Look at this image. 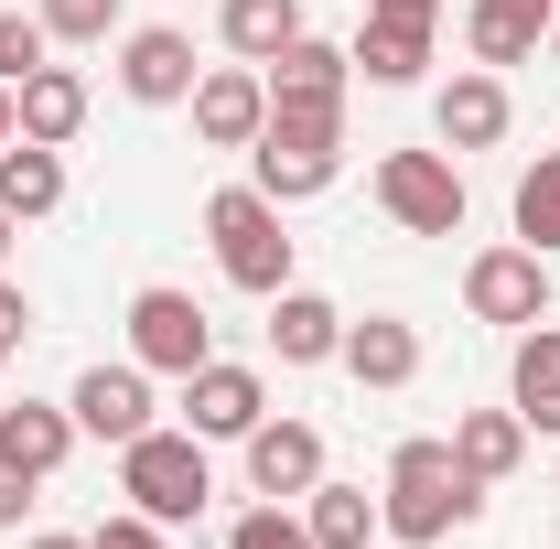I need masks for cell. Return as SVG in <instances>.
<instances>
[{
	"instance_id": "obj_6",
	"label": "cell",
	"mask_w": 560,
	"mask_h": 549,
	"mask_svg": "<svg viewBox=\"0 0 560 549\" xmlns=\"http://www.w3.org/2000/svg\"><path fill=\"white\" fill-rule=\"evenodd\" d=\"M130 355L151 366V377H195L215 355V324L195 291H173V280H151V291H130Z\"/></svg>"
},
{
	"instance_id": "obj_34",
	"label": "cell",
	"mask_w": 560,
	"mask_h": 549,
	"mask_svg": "<svg viewBox=\"0 0 560 549\" xmlns=\"http://www.w3.org/2000/svg\"><path fill=\"white\" fill-rule=\"evenodd\" d=\"M11 140H22V119H11V86H0V151H11Z\"/></svg>"
},
{
	"instance_id": "obj_8",
	"label": "cell",
	"mask_w": 560,
	"mask_h": 549,
	"mask_svg": "<svg viewBox=\"0 0 560 549\" xmlns=\"http://www.w3.org/2000/svg\"><path fill=\"white\" fill-rule=\"evenodd\" d=\"M335 173H346V140H302V130H259V140H248V184H259L270 206L335 195Z\"/></svg>"
},
{
	"instance_id": "obj_3",
	"label": "cell",
	"mask_w": 560,
	"mask_h": 549,
	"mask_svg": "<svg viewBox=\"0 0 560 549\" xmlns=\"http://www.w3.org/2000/svg\"><path fill=\"white\" fill-rule=\"evenodd\" d=\"M119 495H130L140 517H162V528H184V517H206V495H215V475H206V442L195 431H140V442H119Z\"/></svg>"
},
{
	"instance_id": "obj_28",
	"label": "cell",
	"mask_w": 560,
	"mask_h": 549,
	"mask_svg": "<svg viewBox=\"0 0 560 549\" xmlns=\"http://www.w3.org/2000/svg\"><path fill=\"white\" fill-rule=\"evenodd\" d=\"M226 549H313V528H302V506H270V495H259V506L226 528Z\"/></svg>"
},
{
	"instance_id": "obj_9",
	"label": "cell",
	"mask_w": 560,
	"mask_h": 549,
	"mask_svg": "<svg viewBox=\"0 0 560 549\" xmlns=\"http://www.w3.org/2000/svg\"><path fill=\"white\" fill-rule=\"evenodd\" d=\"M195 33H173V22H140V33H119V97H140V108H184L195 97Z\"/></svg>"
},
{
	"instance_id": "obj_25",
	"label": "cell",
	"mask_w": 560,
	"mask_h": 549,
	"mask_svg": "<svg viewBox=\"0 0 560 549\" xmlns=\"http://www.w3.org/2000/svg\"><path fill=\"white\" fill-rule=\"evenodd\" d=\"M302 528H313V549H366V539H377V495L324 475L313 495H302Z\"/></svg>"
},
{
	"instance_id": "obj_32",
	"label": "cell",
	"mask_w": 560,
	"mask_h": 549,
	"mask_svg": "<svg viewBox=\"0 0 560 549\" xmlns=\"http://www.w3.org/2000/svg\"><path fill=\"white\" fill-rule=\"evenodd\" d=\"M22 506H33V475H22V464H0V528H22Z\"/></svg>"
},
{
	"instance_id": "obj_15",
	"label": "cell",
	"mask_w": 560,
	"mask_h": 549,
	"mask_svg": "<svg viewBox=\"0 0 560 549\" xmlns=\"http://www.w3.org/2000/svg\"><path fill=\"white\" fill-rule=\"evenodd\" d=\"M335 366H346L355 388L399 399V388L420 377V324H399V313H366V324H355V313H346V344H335Z\"/></svg>"
},
{
	"instance_id": "obj_10",
	"label": "cell",
	"mask_w": 560,
	"mask_h": 549,
	"mask_svg": "<svg viewBox=\"0 0 560 549\" xmlns=\"http://www.w3.org/2000/svg\"><path fill=\"white\" fill-rule=\"evenodd\" d=\"M184 108H195V140H206V151H248V140L270 130V86H259V66H206Z\"/></svg>"
},
{
	"instance_id": "obj_23",
	"label": "cell",
	"mask_w": 560,
	"mask_h": 549,
	"mask_svg": "<svg viewBox=\"0 0 560 549\" xmlns=\"http://www.w3.org/2000/svg\"><path fill=\"white\" fill-rule=\"evenodd\" d=\"M453 464H464L475 484H506L517 464H528V420L517 410H464L453 420Z\"/></svg>"
},
{
	"instance_id": "obj_17",
	"label": "cell",
	"mask_w": 560,
	"mask_h": 549,
	"mask_svg": "<svg viewBox=\"0 0 560 549\" xmlns=\"http://www.w3.org/2000/svg\"><path fill=\"white\" fill-rule=\"evenodd\" d=\"M86 442L75 431L66 399H22V410H0V464H22V475L44 484V475H66V453Z\"/></svg>"
},
{
	"instance_id": "obj_20",
	"label": "cell",
	"mask_w": 560,
	"mask_h": 549,
	"mask_svg": "<svg viewBox=\"0 0 560 549\" xmlns=\"http://www.w3.org/2000/svg\"><path fill=\"white\" fill-rule=\"evenodd\" d=\"M506 410L528 420V431H550V442H560V324H528V335H517V366H506Z\"/></svg>"
},
{
	"instance_id": "obj_29",
	"label": "cell",
	"mask_w": 560,
	"mask_h": 549,
	"mask_svg": "<svg viewBox=\"0 0 560 549\" xmlns=\"http://www.w3.org/2000/svg\"><path fill=\"white\" fill-rule=\"evenodd\" d=\"M33 11H44L55 44H108L119 33V0H33Z\"/></svg>"
},
{
	"instance_id": "obj_5",
	"label": "cell",
	"mask_w": 560,
	"mask_h": 549,
	"mask_svg": "<svg viewBox=\"0 0 560 549\" xmlns=\"http://www.w3.org/2000/svg\"><path fill=\"white\" fill-rule=\"evenodd\" d=\"M464 313L475 324H506V335H528V324H550V259L539 248H475L464 259Z\"/></svg>"
},
{
	"instance_id": "obj_14",
	"label": "cell",
	"mask_w": 560,
	"mask_h": 549,
	"mask_svg": "<svg viewBox=\"0 0 560 549\" xmlns=\"http://www.w3.org/2000/svg\"><path fill=\"white\" fill-rule=\"evenodd\" d=\"M259 86H270V108H346L355 55H346V44H324V33H302V44H280L270 66H259Z\"/></svg>"
},
{
	"instance_id": "obj_1",
	"label": "cell",
	"mask_w": 560,
	"mask_h": 549,
	"mask_svg": "<svg viewBox=\"0 0 560 549\" xmlns=\"http://www.w3.org/2000/svg\"><path fill=\"white\" fill-rule=\"evenodd\" d=\"M486 484L453 464V442H399L388 453V484H377V528L399 549H442L453 528H475Z\"/></svg>"
},
{
	"instance_id": "obj_16",
	"label": "cell",
	"mask_w": 560,
	"mask_h": 549,
	"mask_svg": "<svg viewBox=\"0 0 560 549\" xmlns=\"http://www.w3.org/2000/svg\"><path fill=\"white\" fill-rule=\"evenodd\" d=\"M86 108H97V97H86L75 66H33L11 86V119H22V140H44V151H66V140L86 130Z\"/></svg>"
},
{
	"instance_id": "obj_36",
	"label": "cell",
	"mask_w": 560,
	"mask_h": 549,
	"mask_svg": "<svg viewBox=\"0 0 560 549\" xmlns=\"http://www.w3.org/2000/svg\"><path fill=\"white\" fill-rule=\"evenodd\" d=\"M11 237H22V215H11V206H0V259H11Z\"/></svg>"
},
{
	"instance_id": "obj_27",
	"label": "cell",
	"mask_w": 560,
	"mask_h": 549,
	"mask_svg": "<svg viewBox=\"0 0 560 549\" xmlns=\"http://www.w3.org/2000/svg\"><path fill=\"white\" fill-rule=\"evenodd\" d=\"M33 66H55V33H44V11H0V86H22Z\"/></svg>"
},
{
	"instance_id": "obj_4",
	"label": "cell",
	"mask_w": 560,
	"mask_h": 549,
	"mask_svg": "<svg viewBox=\"0 0 560 549\" xmlns=\"http://www.w3.org/2000/svg\"><path fill=\"white\" fill-rule=\"evenodd\" d=\"M377 206L410 237H464V162L453 151H388L377 162Z\"/></svg>"
},
{
	"instance_id": "obj_7",
	"label": "cell",
	"mask_w": 560,
	"mask_h": 549,
	"mask_svg": "<svg viewBox=\"0 0 560 549\" xmlns=\"http://www.w3.org/2000/svg\"><path fill=\"white\" fill-rule=\"evenodd\" d=\"M259 420H270L259 366H226V355H206V366L184 377V431H195V442H248Z\"/></svg>"
},
{
	"instance_id": "obj_37",
	"label": "cell",
	"mask_w": 560,
	"mask_h": 549,
	"mask_svg": "<svg viewBox=\"0 0 560 549\" xmlns=\"http://www.w3.org/2000/svg\"><path fill=\"white\" fill-rule=\"evenodd\" d=\"M550 66H560V11H550Z\"/></svg>"
},
{
	"instance_id": "obj_13",
	"label": "cell",
	"mask_w": 560,
	"mask_h": 549,
	"mask_svg": "<svg viewBox=\"0 0 560 549\" xmlns=\"http://www.w3.org/2000/svg\"><path fill=\"white\" fill-rule=\"evenodd\" d=\"M313 484H324V431H313V420H259V431H248V495L291 506V495H313Z\"/></svg>"
},
{
	"instance_id": "obj_22",
	"label": "cell",
	"mask_w": 560,
	"mask_h": 549,
	"mask_svg": "<svg viewBox=\"0 0 560 549\" xmlns=\"http://www.w3.org/2000/svg\"><path fill=\"white\" fill-rule=\"evenodd\" d=\"M346 55H355L366 86H420V66H431V22H377V11H366Z\"/></svg>"
},
{
	"instance_id": "obj_2",
	"label": "cell",
	"mask_w": 560,
	"mask_h": 549,
	"mask_svg": "<svg viewBox=\"0 0 560 549\" xmlns=\"http://www.w3.org/2000/svg\"><path fill=\"white\" fill-rule=\"evenodd\" d=\"M206 237H215V270L237 280V291H291V237H280V206L259 184H215L206 195Z\"/></svg>"
},
{
	"instance_id": "obj_33",
	"label": "cell",
	"mask_w": 560,
	"mask_h": 549,
	"mask_svg": "<svg viewBox=\"0 0 560 549\" xmlns=\"http://www.w3.org/2000/svg\"><path fill=\"white\" fill-rule=\"evenodd\" d=\"M377 22H442V0H366Z\"/></svg>"
},
{
	"instance_id": "obj_12",
	"label": "cell",
	"mask_w": 560,
	"mask_h": 549,
	"mask_svg": "<svg viewBox=\"0 0 560 549\" xmlns=\"http://www.w3.org/2000/svg\"><path fill=\"white\" fill-rule=\"evenodd\" d=\"M506 119H517V97H506V75H495V66H464L442 97H431V140H442V151H495Z\"/></svg>"
},
{
	"instance_id": "obj_19",
	"label": "cell",
	"mask_w": 560,
	"mask_h": 549,
	"mask_svg": "<svg viewBox=\"0 0 560 549\" xmlns=\"http://www.w3.org/2000/svg\"><path fill=\"white\" fill-rule=\"evenodd\" d=\"M464 44L475 66H528L550 44V0H464Z\"/></svg>"
},
{
	"instance_id": "obj_26",
	"label": "cell",
	"mask_w": 560,
	"mask_h": 549,
	"mask_svg": "<svg viewBox=\"0 0 560 549\" xmlns=\"http://www.w3.org/2000/svg\"><path fill=\"white\" fill-rule=\"evenodd\" d=\"M506 215H517V248H539V259H560V151H539V162L517 173V195H506Z\"/></svg>"
},
{
	"instance_id": "obj_30",
	"label": "cell",
	"mask_w": 560,
	"mask_h": 549,
	"mask_svg": "<svg viewBox=\"0 0 560 549\" xmlns=\"http://www.w3.org/2000/svg\"><path fill=\"white\" fill-rule=\"evenodd\" d=\"M86 549H173V528H162V517H140V506H119V517H97V528H86Z\"/></svg>"
},
{
	"instance_id": "obj_35",
	"label": "cell",
	"mask_w": 560,
	"mask_h": 549,
	"mask_svg": "<svg viewBox=\"0 0 560 549\" xmlns=\"http://www.w3.org/2000/svg\"><path fill=\"white\" fill-rule=\"evenodd\" d=\"M22 549H86V539H66V528H44V539H22Z\"/></svg>"
},
{
	"instance_id": "obj_24",
	"label": "cell",
	"mask_w": 560,
	"mask_h": 549,
	"mask_svg": "<svg viewBox=\"0 0 560 549\" xmlns=\"http://www.w3.org/2000/svg\"><path fill=\"white\" fill-rule=\"evenodd\" d=\"M0 206L22 215V226H44V215L66 206V151H44V140H11V151H0Z\"/></svg>"
},
{
	"instance_id": "obj_18",
	"label": "cell",
	"mask_w": 560,
	"mask_h": 549,
	"mask_svg": "<svg viewBox=\"0 0 560 549\" xmlns=\"http://www.w3.org/2000/svg\"><path fill=\"white\" fill-rule=\"evenodd\" d=\"M335 344H346V313L324 302V291H270V355L280 366H335Z\"/></svg>"
},
{
	"instance_id": "obj_31",
	"label": "cell",
	"mask_w": 560,
	"mask_h": 549,
	"mask_svg": "<svg viewBox=\"0 0 560 549\" xmlns=\"http://www.w3.org/2000/svg\"><path fill=\"white\" fill-rule=\"evenodd\" d=\"M33 335V291H22V280H0V344H22Z\"/></svg>"
},
{
	"instance_id": "obj_21",
	"label": "cell",
	"mask_w": 560,
	"mask_h": 549,
	"mask_svg": "<svg viewBox=\"0 0 560 549\" xmlns=\"http://www.w3.org/2000/svg\"><path fill=\"white\" fill-rule=\"evenodd\" d=\"M313 22H302V0H215V44L237 55V66H270L280 44H302Z\"/></svg>"
},
{
	"instance_id": "obj_38",
	"label": "cell",
	"mask_w": 560,
	"mask_h": 549,
	"mask_svg": "<svg viewBox=\"0 0 560 549\" xmlns=\"http://www.w3.org/2000/svg\"><path fill=\"white\" fill-rule=\"evenodd\" d=\"M0 366H11V344H0Z\"/></svg>"
},
{
	"instance_id": "obj_11",
	"label": "cell",
	"mask_w": 560,
	"mask_h": 549,
	"mask_svg": "<svg viewBox=\"0 0 560 549\" xmlns=\"http://www.w3.org/2000/svg\"><path fill=\"white\" fill-rule=\"evenodd\" d=\"M66 410H75V431H86V442H140V431H151V366H86V377H75L66 388Z\"/></svg>"
}]
</instances>
